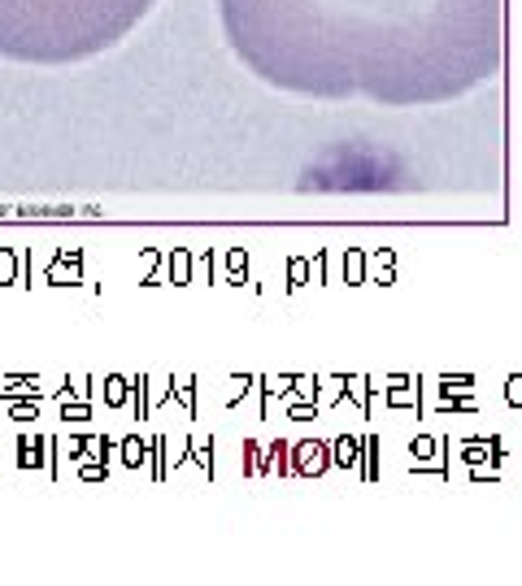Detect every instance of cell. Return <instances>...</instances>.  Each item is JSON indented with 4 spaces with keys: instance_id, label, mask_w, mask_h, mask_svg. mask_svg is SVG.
Segmentation results:
<instances>
[{
    "instance_id": "6da1fadb",
    "label": "cell",
    "mask_w": 522,
    "mask_h": 586,
    "mask_svg": "<svg viewBox=\"0 0 522 586\" xmlns=\"http://www.w3.org/2000/svg\"><path fill=\"white\" fill-rule=\"evenodd\" d=\"M509 400H514V404H518V400H522V382H518V378L509 382Z\"/></svg>"
}]
</instances>
